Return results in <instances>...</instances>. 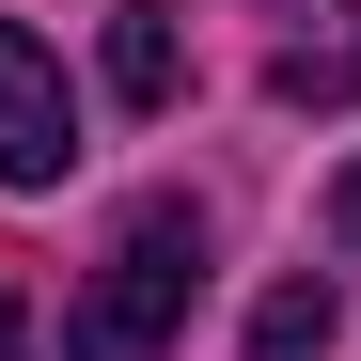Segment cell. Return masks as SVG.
Wrapping results in <instances>:
<instances>
[{
	"label": "cell",
	"instance_id": "obj_1",
	"mask_svg": "<svg viewBox=\"0 0 361 361\" xmlns=\"http://www.w3.org/2000/svg\"><path fill=\"white\" fill-rule=\"evenodd\" d=\"M204 298V220L189 204H126V235L94 252V283L63 298V361H157Z\"/></svg>",
	"mask_w": 361,
	"mask_h": 361
},
{
	"label": "cell",
	"instance_id": "obj_2",
	"mask_svg": "<svg viewBox=\"0 0 361 361\" xmlns=\"http://www.w3.org/2000/svg\"><path fill=\"white\" fill-rule=\"evenodd\" d=\"M79 173V94H63V63L0 16V189H63Z\"/></svg>",
	"mask_w": 361,
	"mask_h": 361
},
{
	"label": "cell",
	"instance_id": "obj_3",
	"mask_svg": "<svg viewBox=\"0 0 361 361\" xmlns=\"http://www.w3.org/2000/svg\"><path fill=\"white\" fill-rule=\"evenodd\" d=\"M283 16H298V47H283V94L298 110H314V94H361V0H283Z\"/></svg>",
	"mask_w": 361,
	"mask_h": 361
},
{
	"label": "cell",
	"instance_id": "obj_4",
	"mask_svg": "<svg viewBox=\"0 0 361 361\" xmlns=\"http://www.w3.org/2000/svg\"><path fill=\"white\" fill-rule=\"evenodd\" d=\"M173 79H189L173 16H157V0H126V16H110V94H126V110H173Z\"/></svg>",
	"mask_w": 361,
	"mask_h": 361
},
{
	"label": "cell",
	"instance_id": "obj_5",
	"mask_svg": "<svg viewBox=\"0 0 361 361\" xmlns=\"http://www.w3.org/2000/svg\"><path fill=\"white\" fill-rule=\"evenodd\" d=\"M330 330H345V298L298 267V283H267L252 298V361H330Z\"/></svg>",
	"mask_w": 361,
	"mask_h": 361
},
{
	"label": "cell",
	"instance_id": "obj_6",
	"mask_svg": "<svg viewBox=\"0 0 361 361\" xmlns=\"http://www.w3.org/2000/svg\"><path fill=\"white\" fill-rule=\"evenodd\" d=\"M0 361H47V345H32V298H16V283H0Z\"/></svg>",
	"mask_w": 361,
	"mask_h": 361
},
{
	"label": "cell",
	"instance_id": "obj_7",
	"mask_svg": "<svg viewBox=\"0 0 361 361\" xmlns=\"http://www.w3.org/2000/svg\"><path fill=\"white\" fill-rule=\"evenodd\" d=\"M330 235H345V252H361V157H345V189H330Z\"/></svg>",
	"mask_w": 361,
	"mask_h": 361
}]
</instances>
